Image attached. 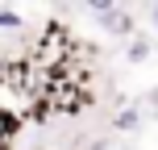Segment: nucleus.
Here are the masks:
<instances>
[{"label":"nucleus","instance_id":"f03ea898","mask_svg":"<svg viewBox=\"0 0 158 150\" xmlns=\"http://www.w3.org/2000/svg\"><path fill=\"white\" fill-rule=\"evenodd\" d=\"M0 25H4V29H13V25H21V17H17L13 8H0Z\"/></svg>","mask_w":158,"mask_h":150},{"label":"nucleus","instance_id":"f257e3e1","mask_svg":"<svg viewBox=\"0 0 158 150\" xmlns=\"http://www.w3.org/2000/svg\"><path fill=\"white\" fill-rule=\"evenodd\" d=\"M104 25H108L112 33H129V29H133V21H129L125 13H108V21H104Z\"/></svg>","mask_w":158,"mask_h":150},{"label":"nucleus","instance_id":"7ed1b4c3","mask_svg":"<svg viewBox=\"0 0 158 150\" xmlns=\"http://www.w3.org/2000/svg\"><path fill=\"white\" fill-rule=\"evenodd\" d=\"M146 54H150V46H146V42H133V46H129V58H133V63H142Z\"/></svg>","mask_w":158,"mask_h":150},{"label":"nucleus","instance_id":"20e7f679","mask_svg":"<svg viewBox=\"0 0 158 150\" xmlns=\"http://www.w3.org/2000/svg\"><path fill=\"white\" fill-rule=\"evenodd\" d=\"M154 25H158V4H154Z\"/></svg>","mask_w":158,"mask_h":150}]
</instances>
